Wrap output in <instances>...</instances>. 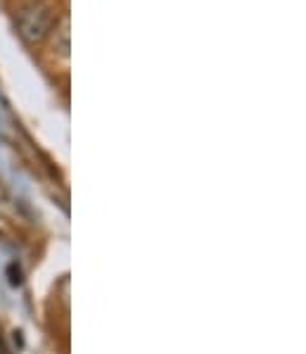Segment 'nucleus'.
I'll return each instance as SVG.
<instances>
[{
	"instance_id": "f257e3e1",
	"label": "nucleus",
	"mask_w": 306,
	"mask_h": 354,
	"mask_svg": "<svg viewBox=\"0 0 306 354\" xmlns=\"http://www.w3.org/2000/svg\"><path fill=\"white\" fill-rule=\"evenodd\" d=\"M55 24V10L43 0H31L17 12V31L29 46L46 41Z\"/></svg>"
}]
</instances>
